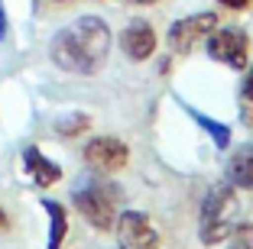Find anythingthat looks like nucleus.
<instances>
[{"mask_svg": "<svg viewBox=\"0 0 253 249\" xmlns=\"http://www.w3.org/2000/svg\"><path fill=\"white\" fill-rule=\"evenodd\" d=\"M237 217H240V201L234 194L231 184H214V188L205 194L201 201V213H198V233H201V243H214L227 240L237 227Z\"/></svg>", "mask_w": 253, "mask_h": 249, "instance_id": "obj_2", "label": "nucleus"}, {"mask_svg": "<svg viewBox=\"0 0 253 249\" xmlns=\"http://www.w3.org/2000/svg\"><path fill=\"white\" fill-rule=\"evenodd\" d=\"M23 169H26V175L33 178V184H39V188H49V184H55L62 178V169L55 165V162L45 159L36 146L23 149Z\"/></svg>", "mask_w": 253, "mask_h": 249, "instance_id": "obj_9", "label": "nucleus"}, {"mask_svg": "<svg viewBox=\"0 0 253 249\" xmlns=\"http://www.w3.org/2000/svg\"><path fill=\"white\" fill-rule=\"evenodd\" d=\"M52 62L62 71L72 74H94L97 68L107 62V52H111V30H107L104 20L97 16H82L75 20L72 26L59 33L52 39Z\"/></svg>", "mask_w": 253, "mask_h": 249, "instance_id": "obj_1", "label": "nucleus"}, {"mask_svg": "<svg viewBox=\"0 0 253 249\" xmlns=\"http://www.w3.org/2000/svg\"><path fill=\"white\" fill-rule=\"evenodd\" d=\"M117 240L120 249H159V233L149 223V217H143L140 211H124L117 213Z\"/></svg>", "mask_w": 253, "mask_h": 249, "instance_id": "obj_5", "label": "nucleus"}, {"mask_svg": "<svg viewBox=\"0 0 253 249\" xmlns=\"http://www.w3.org/2000/svg\"><path fill=\"white\" fill-rule=\"evenodd\" d=\"M217 26V16L214 13H195V16H185V20L179 23H172V30H169V45L175 52H192L195 45L201 42L205 36H211V30Z\"/></svg>", "mask_w": 253, "mask_h": 249, "instance_id": "obj_7", "label": "nucleus"}, {"mask_svg": "<svg viewBox=\"0 0 253 249\" xmlns=\"http://www.w3.org/2000/svg\"><path fill=\"white\" fill-rule=\"evenodd\" d=\"M126 159H130V149H126V142H120L117 136H97V140H91L88 146H84V162H88L91 169L104 172V175L120 172L126 165Z\"/></svg>", "mask_w": 253, "mask_h": 249, "instance_id": "obj_6", "label": "nucleus"}, {"mask_svg": "<svg viewBox=\"0 0 253 249\" xmlns=\"http://www.w3.org/2000/svg\"><path fill=\"white\" fill-rule=\"evenodd\" d=\"M124 49H126V55H130L133 62L149 59L153 49H156V33H153V26L143 23V20H133L130 26H126V33H124Z\"/></svg>", "mask_w": 253, "mask_h": 249, "instance_id": "obj_8", "label": "nucleus"}, {"mask_svg": "<svg viewBox=\"0 0 253 249\" xmlns=\"http://www.w3.org/2000/svg\"><path fill=\"white\" fill-rule=\"evenodd\" d=\"M208 55L214 62H224L231 68H247L250 59V39L237 26H224V30H211L208 36Z\"/></svg>", "mask_w": 253, "mask_h": 249, "instance_id": "obj_4", "label": "nucleus"}, {"mask_svg": "<svg viewBox=\"0 0 253 249\" xmlns=\"http://www.w3.org/2000/svg\"><path fill=\"white\" fill-rule=\"evenodd\" d=\"M45 213H49V249H62V240L68 233V217H65V207L59 201H42Z\"/></svg>", "mask_w": 253, "mask_h": 249, "instance_id": "obj_11", "label": "nucleus"}, {"mask_svg": "<svg viewBox=\"0 0 253 249\" xmlns=\"http://www.w3.org/2000/svg\"><path fill=\"white\" fill-rule=\"evenodd\" d=\"M7 223H10V220H7V213L0 211V230H7Z\"/></svg>", "mask_w": 253, "mask_h": 249, "instance_id": "obj_17", "label": "nucleus"}, {"mask_svg": "<svg viewBox=\"0 0 253 249\" xmlns=\"http://www.w3.org/2000/svg\"><path fill=\"white\" fill-rule=\"evenodd\" d=\"M217 3H224V7H231V10H244L250 0H217Z\"/></svg>", "mask_w": 253, "mask_h": 249, "instance_id": "obj_15", "label": "nucleus"}, {"mask_svg": "<svg viewBox=\"0 0 253 249\" xmlns=\"http://www.w3.org/2000/svg\"><path fill=\"white\" fill-rule=\"evenodd\" d=\"M227 249H253V227H247V223H237L234 227V233L227 236Z\"/></svg>", "mask_w": 253, "mask_h": 249, "instance_id": "obj_14", "label": "nucleus"}, {"mask_svg": "<svg viewBox=\"0 0 253 249\" xmlns=\"http://www.w3.org/2000/svg\"><path fill=\"white\" fill-rule=\"evenodd\" d=\"M247 91H250V97H253V78H250V88H247Z\"/></svg>", "mask_w": 253, "mask_h": 249, "instance_id": "obj_18", "label": "nucleus"}, {"mask_svg": "<svg viewBox=\"0 0 253 249\" xmlns=\"http://www.w3.org/2000/svg\"><path fill=\"white\" fill-rule=\"evenodd\" d=\"M88 126H91V120L84 117V113H72V117H62L55 130H59L62 136H78V133L88 130Z\"/></svg>", "mask_w": 253, "mask_h": 249, "instance_id": "obj_13", "label": "nucleus"}, {"mask_svg": "<svg viewBox=\"0 0 253 249\" xmlns=\"http://www.w3.org/2000/svg\"><path fill=\"white\" fill-rule=\"evenodd\" d=\"M75 198V207L88 220L94 230H111L117 223V204H120V188L104 178H84V181L75 184L72 191Z\"/></svg>", "mask_w": 253, "mask_h": 249, "instance_id": "obj_3", "label": "nucleus"}, {"mask_svg": "<svg viewBox=\"0 0 253 249\" xmlns=\"http://www.w3.org/2000/svg\"><path fill=\"white\" fill-rule=\"evenodd\" d=\"M7 36V13H3V3H0V39Z\"/></svg>", "mask_w": 253, "mask_h": 249, "instance_id": "obj_16", "label": "nucleus"}, {"mask_svg": "<svg viewBox=\"0 0 253 249\" xmlns=\"http://www.w3.org/2000/svg\"><path fill=\"white\" fill-rule=\"evenodd\" d=\"M188 113H192V117L198 120L201 130H205L211 140H214V146H217V149H227V142H231V130H227V126L217 123V120H211V117H205V113H198V110H188Z\"/></svg>", "mask_w": 253, "mask_h": 249, "instance_id": "obj_12", "label": "nucleus"}, {"mask_svg": "<svg viewBox=\"0 0 253 249\" xmlns=\"http://www.w3.org/2000/svg\"><path fill=\"white\" fill-rule=\"evenodd\" d=\"M227 178H231V184H237V188L253 191V142L250 146H240L237 152L231 155V162H227Z\"/></svg>", "mask_w": 253, "mask_h": 249, "instance_id": "obj_10", "label": "nucleus"}]
</instances>
